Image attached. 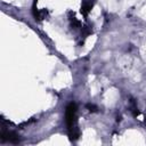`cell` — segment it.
<instances>
[{"label":"cell","instance_id":"7a4b0ae2","mask_svg":"<svg viewBox=\"0 0 146 146\" xmlns=\"http://www.w3.org/2000/svg\"><path fill=\"white\" fill-rule=\"evenodd\" d=\"M87 107L89 108V111H90V112H96V111H97V107H96L95 105H90V104H88V105H87Z\"/></svg>","mask_w":146,"mask_h":146},{"label":"cell","instance_id":"6da1fadb","mask_svg":"<svg viewBox=\"0 0 146 146\" xmlns=\"http://www.w3.org/2000/svg\"><path fill=\"white\" fill-rule=\"evenodd\" d=\"M76 112H78L76 104L70 103L66 107V111H65V120H66V124L68 128V132L78 129V127H76Z\"/></svg>","mask_w":146,"mask_h":146}]
</instances>
